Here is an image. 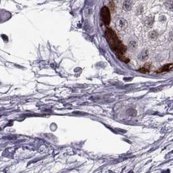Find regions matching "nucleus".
<instances>
[{
    "label": "nucleus",
    "mask_w": 173,
    "mask_h": 173,
    "mask_svg": "<svg viewBox=\"0 0 173 173\" xmlns=\"http://www.w3.org/2000/svg\"><path fill=\"white\" fill-rule=\"evenodd\" d=\"M130 113H129V115H131V116H135L137 114V112H136L135 110H134V109H131V110H130Z\"/></svg>",
    "instance_id": "nucleus-11"
},
{
    "label": "nucleus",
    "mask_w": 173,
    "mask_h": 173,
    "mask_svg": "<svg viewBox=\"0 0 173 173\" xmlns=\"http://www.w3.org/2000/svg\"><path fill=\"white\" fill-rule=\"evenodd\" d=\"M165 7L170 10V11H173V0H168L164 3Z\"/></svg>",
    "instance_id": "nucleus-7"
},
{
    "label": "nucleus",
    "mask_w": 173,
    "mask_h": 173,
    "mask_svg": "<svg viewBox=\"0 0 173 173\" xmlns=\"http://www.w3.org/2000/svg\"><path fill=\"white\" fill-rule=\"evenodd\" d=\"M129 47L130 49V50H132V51L135 50L137 47V44H136V42H134V41L130 42L129 43Z\"/></svg>",
    "instance_id": "nucleus-9"
},
{
    "label": "nucleus",
    "mask_w": 173,
    "mask_h": 173,
    "mask_svg": "<svg viewBox=\"0 0 173 173\" xmlns=\"http://www.w3.org/2000/svg\"><path fill=\"white\" fill-rule=\"evenodd\" d=\"M101 16L102 22L105 25H108L110 22V10L107 7H104L101 9Z\"/></svg>",
    "instance_id": "nucleus-2"
},
{
    "label": "nucleus",
    "mask_w": 173,
    "mask_h": 173,
    "mask_svg": "<svg viewBox=\"0 0 173 173\" xmlns=\"http://www.w3.org/2000/svg\"><path fill=\"white\" fill-rule=\"evenodd\" d=\"M149 58V51L147 49L142 51L139 55V58L142 61H145Z\"/></svg>",
    "instance_id": "nucleus-6"
},
{
    "label": "nucleus",
    "mask_w": 173,
    "mask_h": 173,
    "mask_svg": "<svg viewBox=\"0 0 173 173\" xmlns=\"http://www.w3.org/2000/svg\"><path fill=\"white\" fill-rule=\"evenodd\" d=\"M105 36L111 49L115 53L118 58L123 56L126 51V47L119 40L115 32L111 29H107L106 30Z\"/></svg>",
    "instance_id": "nucleus-1"
},
{
    "label": "nucleus",
    "mask_w": 173,
    "mask_h": 173,
    "mask_svg": "<svg viewBox=\"0 0 173 173\" xmlns=\"http://www.w3.org/2000/svg\"><path fill=\"white\" fill-rule=\"evenodd\" d=\"M172 68H173V64H166L162 67V68L159 69L156 72V73H161L168 72L169 71V70H171Z\"/></svg>",
    "instance_id": "nucleus-4"
},
{
    "label": "nucleus",
    "mask_w": 173,
    "mask_h": 173,
    "mask_svg": "<svg viewBox=\"0 0 173 173\" xmlns=\"http://www.w3.org/2000/svg\"><path fill=\"white\" fill-rule=\"evenodd\" d=\"M127 26L128 24H127L126 21L124 19H120L116 23V27L118 31L125 30L127 27Z\"/></svg>",
    "instance_id": "nucleus-3"
},
{
    "label": "nucleus",
    "mask_w": 173,
    "mask_h": 173,
    "mask_svg": "<svg viewBox=\"0 0 173 173\" xmlns=\"http://www.w3.org/2000/svg\"><path fill=\"white\" fill-rule=\"evenodd\" d=\"M132 8V2L130 0H126L123 3V9L125 11L128 12Z\"/></svg>",
    "instance_id": "nucleus-5"
},
{
    "label": "nucleus",
    "mask_w": 173,
    "mask_h": 173,
    "mask_svg": "<svg viewBox=\"0 0 173 173\" xmlns=\"http://www.w3.org/2000/svg\"><path fill=\"white\" fill-rule=\"evenodd\" d=\"M109 7H110V9L112 10V11H114L115 10V4L112 1H111L110 3H109Z\"/></svg>",
    "instance_id": "nucleus-10"
},
{
    "label": "nucleus",
    "mask_w": 173,
    "mask_h": 173,
    "mask_svg": "<svg viewBox=\"0 0 173 173\" xmlns=\"http://www.w3.org/2000/svg\"><path fill=\"white\" fill-rule=\"evenodd\" d=\"M150 68V64H146L145 65V66L143 67V68H140V69H139V71L141 73H147V72H149Z\"/></svg>",
    "instance_id": "nucleus-8"
},
{
    "label": "nucleus",
    "mask_w": 173,
    "mask_h": 173,
    "mask_svg": "<svg viewBox=\"0 0 173 173\" xmlns=\"http://www.w3.org/2000/svg\"><path fill=\"white\" fill-rule=\"evenodd\" d=\"M157 36H158V34L156 32L153 31V32H152V33H150V38H156L157 37Z\"/></svg>",
    "instance_id": "nucleus-12"
}]
</instances>
